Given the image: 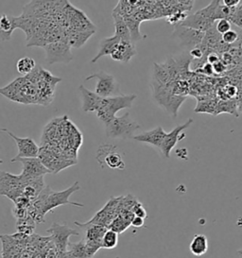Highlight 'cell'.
I'll return each mask as SVG.
<instances>
[{
    "label": "cell",
    "mask_w": 242,
    "mask_h": 258,
    "mask_svg": "<svg viewBox=\"0 0 242 258\" xmlns=\"http://www.w3.org/2000/svg\"><path fill=\"white\" fill-rule=\"evenodd\" d=\"M81 189L79 182H76L64 191H52L49 186L45 185V188L31 204L30 216L37 223L44 222V218L48 212L62 205H73L77 207H83V204L74 203L69 200L70 196Z\"/></svg>",
    "instance_id": "6da1fadb"
},
{
    "label": "cell",
    "mask_w": 242,
    "mask_h": 258,
    "mask_svg": "<svg viewBox=\"0 0 242 258\" xmlns=\"http://www.w3.org/2000/svg\"><path fill=\"white\" fill-rule=\"evenodd\" d=\"M137 96L136 94L131 95H118L114 97L103 98L101 105L98 108L97 116L98 119L107 124L113 119L116 113H118L123 109H130L133 106L134 101L136 100Z\"/></svg>",
    "instance_id": "7a4b0ae2"
},
{
    "label": "cell",
    "mask_w": 242,
    "mask_h": 258,
    "mask_svg": "<svg viewBox=\"0 0 242 258\" xmlns=\"http://www.w3.org/2000/svg\"><path fill=\"white\" fill-rule=\"evenodd\" d=\"M105 126L107 137L120 139L133 138L134 133L140 129V125L133 120L130 113H126L122 116H114Z\"/></svg>",
    "instance_id": "3957f363"
},
{
    "label": "cell",
    "mask_w": 242,
    "mask_h": 258,
    "mask_svg": "<svg viewBox=\"0 0 242 258\" xmlns=\"http://www.w3.org/2000/svg\"><path fill=\"white\" fill-rule=\"evenodd\" d=\"M154 98L159 105L163 107L166 112L171 114L173 117H176L178 114V111L180 109L183 102L187 99L185 96H176L166 88L165 85L163 86H153Z\"/></svg>",
    "instance_id": "277c9868"
},
{
    "label": "cell",
    "mask_w": 242,
    "mask_h": 258,
    "mask_svg": "<svg viewBox=\"0 0 242 258\" xmlns=\"http://www.w3.org/2000/svg\"><path fill=\"white\" fill-rule=\"evenodd\" d=\"M45 51V61L49 64L63 62L68 63L73 60L71 46L63 40L54 41L44 46Z\"/></svg>",
    "instance_id": "5b68a950"
},
{
    "label": "cell",
    "mask_w": 242,
    "mask_h": 258,
    "mask_svg": "<svg viewBox=\"0 0 242 258\" xmlns=\"http://www.w3.org/2000/svg\"><path fill=\"white\" fill-rule=\"evenodd\" d=\"M92 79H97V85L95 93L98 95L101 98H109V97H114L121 95L120 90H119V85L116 82L115 78L108 74L104 71H100L98 73L92 74L90 76L87 77L85 81H89Z\"/></svg>",
    "instance_id": "8992f818"
},
{
    "label": "cell",
    "mask_w": 242,
    "mask_h": 258,
    "mask_svg": "<svg viewBox=\"0 0 242 258\" xmlns=\"http://www.w3.org/2000/svg\"><path fill=\"white\" fill-rule=\"evenodd\" d=\"M97 160L100 167H108L112 169L125 168V163L117 147L114 145L104 144L99 146L97 152Z\"/></svg>",
    "instance_id": "52a82bcc"
},
{
    "label": "cell",
    "mask_w": 242,
    "mask_h": 258,
    "mask_svg": "<svg viewBox=\"0 0 242 258\" xmlns=\"http://www.w3.org/2000/svg\"><path fill=\"white\" fill-rule=\"evenodd\" d=\"M46 233L50 234V239L55 245L57 252L68 250L69 237L71 235H80V233L72 228L68 227V224H59L53 222L51 226L46 230Z\"/></svg>",
    "instance_id": "ba28073f"
},
{
    "label": "cell",
    "mask_w": 242,
    "mask_h": 258,
    "mask_svg": "<svg viewBox=\"0 0 242 258\" xmlns=\"http://www.w3.org/2000/svg\"><path fill=\"white\" fill-rule=\"evenodd\" d=\"M12 163L20 162L23 165L22 172L19 176L23 180H31L38 177H42L45 174L50 173V171L44 166L41 160L38 157L32 158H13Z\"/></svg>",
    "instance_id": "9c48e42d"
},
{
    "label": "cell",
    "mask_w": 242,
    "mask_h": 258,
    "mask_svg": "<svg viewBox=\"0 0 242 258\" xmlns=\"http://www.w3.org/2000/svg\"><path fill=\"white\" fill-rule=\"evenodd\" d=\"M204 33L205 32L183 27L178 24V26H176L174 29L173 36L177 38L181 46L192 49L203 42Z\"/></svg>",
    "instance_id": "30bf717a"
},
{
    "label": "cell",
    "mask_w": 242,
    "mask_h": 258,
    "mask_svg": "<svg viewBox=\"0 0 242 258\" xmlns=\"http://www.w3.org/2000/svg\"><path fill=\"white\" fill-rule=\"evenodd\" d=\"M192 123H193V119L189 118L186 123H184L182 125H178L170 133L166 134V137H164L162 143L159 147L162 154L166 158L170 157V152L173 150L174 147L179 141H181L184 137H186V134H184V131L189 128Z\"/></svg>",
    "instance_id": "8fae6325"
},
{
    "label": "cell",
    "mask_w": 242,
    "mask_h": 258,
    "mask_svg": "<svg viewBox=\"0 0 242 258\" xmlns=\"http://www.w3.org/2000/svg\"><path fill=\"white\" fill-rule=\"evenodd\" d=\"M120 199L121 197L112 198L107 203V205L86 223L98 224V225L105 226L106 228L109 227L113 219L118 215V205H119Z\"/></svg>",
    "instance_id": "7c38bea8"
},
{
    "label": "cell",
    "mask_w": 242,
    "mask_h": 258,
    "mask_svg": "<svg viewBox=\"0 0 242 258\" xmlns=\"http://www.w3.org/2000/svg\"><path fill=\"white\" fill-rule=\"evenodd\" d=\"M0 132H5L15 141L18 148V153L15 158H32L38 157L40 148L30 137H18L7 129H0Z\"/></svg>",
    "instance_id": "4fadbf2b"
},
{
    "label": "cell",
    "mask_w": 242,
    "mask_h": 258,
    "mask_svg": "<svg viewBox=\"0 0 242 258\" xmlns=\"http://www.w3.org/2000/svg\"><path fill=\"white\" fill-rule=\"evenodd\" d=\"M215 23L216 22L205 18L196 12L193 15L186 16L184 18V20L179 25H181L183 27H187V28H190V29H193V30H197V31L206 32L208 30L211 29Z\"/></svg>",
    "instance_id": "5bb4252c"
},
{
    "label": "cell",
    "mask_w": 242,
    "mask_h": 258,
    "mask_svg": "<svg viewBox=\"0 0 242 258\" xmlns=\"http://www.w3.org/2000/svg\"><path fill=\"white\" fill-rule=\"evenodd\" d=\"M136 55V48L133 42L120 41L118 45L114 47L113 53L111 54V58L113 61L120 62H129Z\"/></svg>",
    "instance_id": "9a60e30c"
},
{
    "label": "cell",
    "mask_w": 242,
    "mask_h": 258,
    "mask_svg": "<svg viewBox=\"0 0 242 258\" xmlns=\"http://www.w3.org/2000/svg\"><path fill=\"white\" fill-rule=\"evenodd\" d=\"M24 180L19 175L0 171V195L7 196L9 193L22 186Z\"/></svg>",
    "instance_id": "2e32d148"
},
{
    "label": "cell",
    "mask_w": 242,
    "mask_h": 258,
    "mask_svg": "<svg viewBox=\"0 0 242 258\" xmlns=\"http://www.w3.org/2000/svg\"><path fill=\"white\" fill-rule=\"evenodd\" d=\"M166 133L164 129L158 126L155 129L148 131V132H144L140 135L134 136L133 139L138 141V142H142V143H147V144L152 145L153 147L158 148L162 143L164 137H166Z\"/></svg>",
    "instance_id": "e0dca14e"
},
{
    "label": "cell",
    "mask_w": 242,
    "mask_h": 258,
    "mask_svg": "<svg viewBox=\"0 0 242 258\" xmlns=\"http://www.w3.org/2000/svg\"><path fill=\"white\" fill-rule=\"evenodd\" d=\"M80 91L83 97V110L85 113L97 112L101 105L103 98L99 97L95 92L90 91L83 85L80 86Z\"/></svg>",
    "instance_id": "ac0fdd59"
},
{
    "label": "cell",
    "mask_w": 242,
    "mask_h": 258,
    "mask_svg": "<svg viewBox=\"0 0 242 258\" xmlns=\"http://www.w3.org/2000/svg\"><path fill=\"white\" fill-rule=\"evenodd\" d=\"M18 28V17L0 14V39L10 41L13 32Z\"/></svg>",
    "instance_id": "d6986e66"
},
{
    "label": "cell",
    "mask_w": 242,
    "mask_h": 258,
    "mask_svg": "<svg viewBox=\"0 0 242 258\" xmlns=\"http://www.w3.org/2000/svg\"><path fill=\"white\" fill-rule=\"evenodd\" d=\"M95 33V31H80L74 30H68L67 33H65L63 41L67 42L70 46L79 48L83 46L86 41L90 38L91 36Z\"/></svg>",
    "instance_id": "ffe728a7"
},
{
    "label": "cell",
    "mask_w": 242,
    "mask_h": 258,
    "mask_svg": "<svg viewBox=\"0 0 242 258\" xmlns=\"http://www.w3.org/2000/svg\"><path fill=\"white\" fill-rule=\"evenodd\" d=\"M120 42V39L117 36L113 35L112 37H108V38H103L99 42V47H98V54L91 60L92 63H95L102 57L108 56L113 53L114 47L118 45V43Z\"/></svg>",
    "instance_id": "44dd1931"
},
{
    "label": "cell",
    "mask_w": 242,
    "mask_h": 258,
    "mask_svg": "<svg viewBox=\"0 0 242 258\" xmlns=\"http://www.w3.org/2000/svg\"><path fill=\"white\" fill-rule=\"evenodd\" d=\"M113 22H114V29H115L114 35L120 39V41L132 42L131 32H130L128 26L125 22L123 16H121L120 13L113 12Z\"/></svg>",
    "instance_id": "7402d4cb"
},
{
    "label": "cell",
    "mask_w": 242,
    "mask_h": 258,
    "mask_svg": "<svg viewBox=\"0 0 242 258\" xmlns=\"http://www.w3.org/2000/svg\"><path fill=\"white\" fill-rule=\"evenodd\" d=\"M1 241H2V258H17L20 254V250L18 248V244L15 241V237L2 235Z\"/></svg>",
    "instance_id": "603a6c76"
},
{
    "label": "cell",
    "mask_w": 242,
    "mask_h": 258,
    "mask_svg": "<svg viewBox=\"0 0 242 258\" xmlns=\"http://www.w3.org/2000/svg\"><path fill=\"white\" fill-rule=\"evenodd\" d=\"M189 250L196 256L204 255V253H206V251L208 250L207 237L202 234L195 235L189 245Z\"/></svg>",
    "instance_id": "cb8c5ba5"
},
{
    "label": "cell",
    "mask_w": 242,
    "mask_h": 258,
    "mask_svg": "<svg viewBox=\"0 0 242 258\" xmlns=\"http://www.w3.org/2000/svg\"><path fill=\"white\" fill-rule=\"evenodd\" d=\"M222 113L233 114L235 117H238L237 111V99H223L219 100L216 106L215 115H218Z\"/></svg>",
    "instance_id": "d4e9b609"
},
{
    "label": "cell",
    "mask_w": 242,
    "mask_h": 258,
    "mask_svg": "<svg viewBox=\"0 0 242 258\" xmlns=\"http://www.w3.org/2000/svg\"><path fill=\"white\" fill-rule=\"evenodd\" d=\"M68 251L70 258H89L84 239L77 243H68Z\"/></svg>",
    "instance_id": "484cf974"
},
{
    "label": "cell",
    "mask_w": 242,
    "mask_h": 258,
    "mask_svg": "<svg viewBox=\"0 0 242 258\" xmlns=\"http://www.w3.org/2000/svg\"><path fill=\"white\" fill-rule=\"evenodd\" d=\"M35 61L30 57H23L19 59L16 63V69L18 73L22 75H29L35 69Z\"/></svg>",
    "instance_id": "4316f807"
},
{
    "label": "cell",
    "mask_w": 242,
    "mask_h": 258,
    "mask_svg": "<svg viewBox=\"0 0 242 258\" xmlns=\"http://www.w3.org/2000/svg\"><path fill=\"white\" fill-rule=\"evenodd\" d=\"M125 22L128 26L129 30L131 32V38L132 42H136L142 38L141 33L139 31V21L136 20V18H134L133 16H123Z\"/></svg>",
    "instance_id": "83f0119b"
},
{
    "label": "cell",
    "mask_w": 242,
    "mask_h": 258,
    "mask_svg": "<svg viewBox=\"0 0 242 258\" xmlns=\"http://www.w3.org/2000/svg\"><path fill=\"white\" fill-rule=\"evenodd\" d=\"M220 1L221 0H213L208 6L198 11L197 13L200 14L201 16H204L205 18L216 22L217 21V12H218Z\"/></svg>",
    "instance_id": "f1b7e54d"
},
{
    "label": "cell",
    "mask_w": 242,
    "mask_h": 258,
    "mask_svg": "<svg viewBox=\"0 0 242 258\" xmlns=\"http://www.w3.org/2000/svg\"><path fill=\"white\" fill-rule=\"evenodd\" d=\"M118 244V234L108 229L101 240V247L103 249H113Z\"/></svg>",
    "instance_id": "f546056e"
},
{
    "label": "cell",
    "mask_w": 242,
    "mask_h": 258,
    "mask_svg": "<svg viewBox=\"0 0 242 258\" xmlns=\"http://www.w3.org/2000/svg\"><path fill=\"white\" fill-rule=\"evenodd\" d=\"M131 225V222L127 220H125L121 215H117L113 221L111 222V224L109 225L108 229L114 231L117 234H121L124 231H126L128 229L129 226Z\"/></svg>",
    "instance_id": "4dcf8cb0"
},
{
    "label": "cell",
    "mask_w": 242,
    "mask_h": 258,
    "mask_svg": "<svg viewBox=\"0 0 242 258\" xmlns=\"http://www.w3.org/2000/svg\"><path fill=\"white\" fill-rule=\"evenodd\" d=\"M218 101L216 100H211L207 99L205 101H199L197 107L194 110V112L199 114V113H206V114H211L215 115V111H216V106H217Z\"/></svg>",
    "instance_id": "1f68e13d"
},
{
    "label": "cell",
    "mask_w": 242,
    "mask_h": 258,
    "mask_svg": "<svg viewBox=\"0 0 242 258\" xmlns=\"http://www.w3.org/2000/svg\"><path fill=\"white\" fill-rule=\"evenodd\" d=\"M229 21L232 25L235 26L238 30L242 31V4L234 7L233 14L230 17Z\"/></svg>",
    "instance_id": "d6a6232c"
},
{
    "label": "cell",
    "mask_w": 242,
    "mask_h": 258,
    "mask_svg": "<svg viewBox=\"0 0 242 258\" xmlns=\"http://www.w3.org/2000/svg\"><path fill=\"white\" fill-rule=\"evenodd\" d=\"M221 39H222V42L228 46H234V44H236V42L238 40V33L235 30L232 29L225 33H223L221 35Z\"/></svg>",
    "instance_id": "836d02e7"
},
{
    "label": "cell",
    "mask_w": 242,
    "mask_h": 258,
    "mask_svg": "<svg viewBox=\"0 0 242 258\" xmlns=\"http://www.w3.org/2000/svg\"><path fill=\"white\" fill-rule=\"evenodd\" d=\"M215 28H216V30L219 32V34L222 35L223 33L232 30L233 25L227 19H220L215 23Z\"/></svg>",
    "instance_id": "e575fe53"
},
{
    "label": "cell",
    "mask_w": 242,
    "mask_h": 258,
    "mask_svg": "<svg viewBox=\"0 0 242 258\" xmlns=\"http://www.w3.org/2000/svg\"><path fill=\"white\" fill-rule=\"evenodd\" d=\"M132 212L134 213L135 216H136V217H140V218H142L144 220H145L146 218H148L147 211L145 210L143 205H142V204H140V203H137V204L135 205V207L133 208Z\"/></svg>",
    "instance_id": "d590c367"
},
{
    "label": "cell",
    "mask_w": 242,
    "mask_h": 258,
    "mask_svg": "<svg viewBox=\"0 0 242 258\" xmlns=\"http://www.w3.org/2000/svg\"><path fill=\"white\" fill-rule=\"evenodd\" d=\"M196 72H201L202 74H205L207 76H212V75H214L213 64L209 62H205L202 68L197 69Z\"/></svg>",
    "instance_id": "8d00e7d4"
},
{
    "label": "cell",
    "mask_w": 242,
    "mask_h": 258,
    "mask_svg": "<svg viewBox=\"0 0 242 258\" xmlns=\"http://www.w3.org/2000/svg\"><path fill=\"white\" fill-rule=\"evenodd\" d=\"M227 68L226 66L221 61H218V62H216V63H214L213 64V70H214V74H223V73H225V71H226Z\"/></svg>",
    "instance_id": "74e56055"
},
{
    "label": "cell",
    "mask_w": 242,
    "mask_h": 258,
    "mask_svg": "<svg viewBox=\"0 0 242 258\" xmlns=\"http://www.w3.org/2000/svg\"><path fill=\"white\" fill-rule=\"evenodd\" d=\"M144 223H145L144 219L140 217H136V216H135V218L131 221V225H133L134 227L136 228L143 227Z\"/></svg>",
    "instance_id": "f35d334b"
},
{
    "label": "cell",
    "mask_w": 242,
    "mask_h": 258,
    "mask_svg": "<svg viewBox=\"0 0 242 258\" xmlns=\"http://www.w3.org/2000/svg\"><path fill=\"white\" fill-rule=\"evenodd\" d=\"M222 3H223V5H225L226 7L234 8V7H236V6L239 5L240 0H222Z\"/></svg>",
    "instance_id": "ab89813d"
},
{
    "label": "cell",
    "mask_w": 242,
    "mask_h": 258,
    "mask_svg": "<svg viewBox=\"0 0 242 258\" xmlns=\"http://www.w3.org/2000/svg\"><path fill=\"white\" fill-rule=\"evenodd\" d=\"M237 33H238V40L236 42V44L234 46H237L242 51V31L241 30H237Z\"/></svg>",
    "instance_id": "60d3db41"
},
{
    "label": "cell",
    "mask_w": 242,
    "mask_h": 258,
    "mask_svg": "<svg viewBox=\"0 0 242 258\" xmlns=\"http://www.w3.org/2000/svg\"><path fill=\"white\" fill-rule=\"evenodd\" d=\"M57 258H70V255H69V253H68V251L67 250V251L57 252Z\"/></svg>",
    "instance_id": "b9f144b4"
},
{
    "label": "cell",
    "mask_w": 242,
    "mask_h": 258,
    "mask_svg": "<svg viewBox=\"0 0 242 258\" xmlns=\"http://www.w3.org/2000/svg\"><path fill=\"white\" fill-rule=\"evenodd\" d=\"M237 111L238 114L242 115V96L237 99Z\"/></svg>",
    "instance_id": "7bdbcfd3"
},
{
    "label": "cell",
    "mask_w": 242,
    "mask_h": 258,
    "mask_svg": "<svg viewBox=\"0 0 242 258\" xmlns=\"http://www.w3.org/2000/svg\"><path fill=\"white\" fill-rule=\"evenodd\" d=\"M237 253H238V255L240 256V258H242V249L241 250H237Z\"/></svg>",
    "instance_id": "ee69618b"
},
{
    "label": "cell",
    "mask_w": 242,
    "mask_h": 258,
    "mask_svg": "<svg viewBox=\"0 0 242 258\" xmlns=\"http://www.w3.org/2000/svg\"><path fill=\"white\" fill-rule=\"evenodd\" d=\"M3 164V160L0 159V165H2Z\"/></svg>",
    "instance_id": "f6af8a7d"
}]
</instances>
